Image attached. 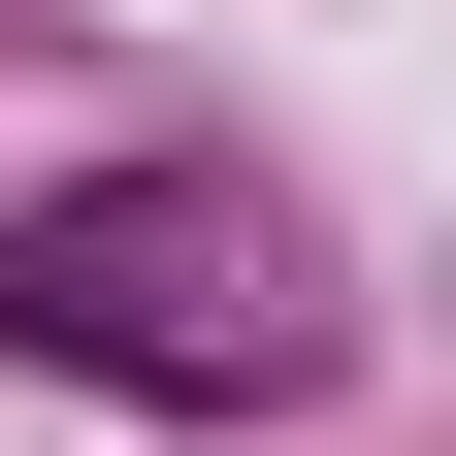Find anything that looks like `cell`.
Listing matches in <instances>:
<instances>
[{"instance_id":"1","label":"cell","mask_w":456,"mask_h":456,"mask_svg":"<svg viewBox=\"0 0 456 456\" xmlns=\"http://www.w3.org/2000/svg\"><path fill=\"white\" fill-rule=\"evenodd\" d=\"M0 359L33 391H131V424H326L359 294L261 163H33L0 196Z\"/></svg>"}]
</instances>
